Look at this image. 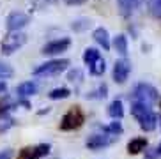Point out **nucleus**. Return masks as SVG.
Wrapping results in <instances>:
<instances>
[{
    "label": "nucleus",
    "instance_id": "6ab92c4d",
    "mask_svg": "<svg viewBox=\"0 0 161 159\" xmlns=\"http://www.w3.org/2000/svg\"><path fill=\"white\" fill-rule=\"evenodd\" d=\"M71 96V90L66 89V87H60V89H53L52 92L48 94V97L53 99V101H58V99H66Z\"/></svg>",
    "mask_w": 161,
    "mask_h": 159
},
{
    "label": "nucleus",
    "instance_id": "c85d7f7f",
    "mask_svg": "<svg viewBox=\"0 0 161 159\" xmlns=\"http://www.w3.org/2000/svg\"><path fill=\"white\" fill-rule=\"evenodd\" d=\"M4 90H5V83L2 81V83H0V92H4Z\"/></svg>",
    "mask_w": 161,
    "mask_h": 159
},
{
    "label": "nucleus",
    "instance_id": "f3484780",
    "mask_svg": "<svg viewBox=\"0 0 161 159\" xmlns=\"http://www.w3.org/2000/svg\"><path fill=\"white\" fill-rule=\"evenodd\" d=\"M89 71H90V74H94V76H101V74H103L104 71H106V62H104L103 57H99L92 66H89Z\"/></svg>",
    "mask_w": 161,
    "mask_h": 159
},
{
    "label": "nucleus",
    "instance_id": "a211bd4d",
    "mask_svg": "<svg viewBox=\"0 0 161 159\" xmlns=\"http://www.w3.org/2000/svg\"><path fill=\"white\" fill-rule=\"evenodd\" d=\"M122 124L119 120H114V122H110L108 126H104L103 127V133H106V134H112V136H119V134H122Z\"/></svg>",
    "mask_w": 161,
    "mask_h": 159
},
{
    "label": "nucleus",
    "instance_id": "423d86ee",
    "mask_svg": "<svg viewBox=\"0 0 161 159\" xmlns=\"http://www.w3.org/2000/svg\"><path fill=\"white\" fill-rule=\"evenodd\" d=\"M119 140V136H112V134H92L89 136V140H87V149L89 150H101V149H106V147L114 145L115 141Z\"/></svg>",
    "mask_w": 161,
    "mask_h": 159
},
{
    "label": "nucleus",
    "instance_id": "393cba45",
    "mask_svg": "<svg viewBox=\"0 0 161 159\" xmlns=\"http://www.w3.org/2000/svg\"><path fill=\"white\" fill-rule=\"evenodd\" d=\"M13 126H14V120H13L11 117L2 118V120H0V133H4V131H7V129H11Z\"/></svg>",
    "mask_w": 161,
    "mask_h": 159
},
{
    "label": "nucleus",
    "instance_id": "cd10ccee",
    "mask_svg": "<svg viewBox=\"0 0 161 159\" xmlns=\"http://www.w3.org/2000/svg\"><path fill=\"white\" fill-rule=\"evenodd\" d=\"M64 2L69 5H80V4H85L87 0H64Z\"/></svg>",
    "mask_w": 161,
    "mask_h": 159
},
{
    "label": "nucleus",
    "instance_id": "39448f33",
    "mask_svg": "<svg viewBox=\"0 0 161 159\" xmlns=\"http://www.w3.org/2000/svg\"><path fill=\"white\" fill-rule=\"evenodd\" d=\"M69 67V60L67 58H55V60L44 62L41 66H37L34 69V76H53L60 74Z\"/></svg>",
    "mask_w": 161,
    "mask_h": 159
},
{
    "label": "nucleus",
    "instance_id": "4468645a",
    "mask_svg": "<svg viewBox=\"0 0 161 159\" xmlns=\"http://www.w3.org/2000/svg\"><path fill=\"white\" fill-rule=\"evenodd\" d=\"M145 149H147V140L145 138H133V140L128 143V152L133 154V156L143 152Z\"/></svg>",
    "mask_w": 161,
    "mask_h": 159
},
{
    "label": "nucleus",
    "instance_id": "9d476101",
    "mask_svg": "<svg viewBox=\"0 0 161 159\" xmlns=\"http://www.w3.org/2000/svg\"><path fill=\"white\" fill-rule=\"evenodd\" d=\"M92 37H94V41L97 42V44H99V46L103 48V50H106V52H108L110 48H112V42H110L108 30H106L104 27H97V28H96L94 32H92Z\"/></svg>",
    "mask_w": 161,
    "mask_h": 159
},
{
    "label": "nucleus",
    "instance_id": "1a4fd4ad",
    "mask_svg": "<svg viewBox=\"0 0 161 159\" xmlns=\"http://www.w3.org/2000/svg\"><path fill=\"white\" fill-rule=\"evenodd\" d=\"M129 73H131V64H129V60L120 58V60H117L114 64V73L112 74H114V80L117 83H126Z\"/></svg>",
    "mask_w": 161,
    "mask_h": 159
},
{
    "label": "nucleus",
    "instance_id": "f8f14e48",
    "mask_svg": "<svg viewBox=\"0 0 161 159\" xmlns=\"http://www.w3.org/2000/svg\"><path fill=\"white\" fill-rule=\"evenodd\" d=\"M37 92V83L36 81H23V83L18 85V89H16V94H18L19 97H30L34 94Z\"/></svg>",
    "mask_w": 161,
    "mask_h": 159
},
{
    "label": "nucleus",
    "instance_id": "dca6fc26",
    "mask_svg": "<svg viewBox=\"0 0 161 159\" xmlns=\"http://www.w3.org/2000/svg\"><path fill=\"white\" fill-rule=\"evenodd\" d=\"M99 57H101L99 50H96V48H87L85 52H83V62H85V66H92Z\"/></svg>",
    "mask_w": 161,
    "mask_h": 159
},
{
    "label": "nucleus",
    "instance_id": "412c9836",
    "mask_svg": "<svg viewBox=\"0 0 161 159\" xmlns=\"http://www.w3.org/2000/svg\"><path fill=\"white\" fill-rule=\"evenodd\" d=\"M13 76H14V69H13L7 62H4L0 58V78L7 80V78H13Z\"/></svg>",
    "mask_w": 161,
    "mask_h": 159
},
{
    "label": "nucleus",
    "instance_id": "c756f323",
    "mask_svg": "<svg viewBox=\"0 0 161 159\" xmlns=\"http://www.w3.org/2000/svg\"><path fill=\"white\" fill-rule=\"evenodd\" d=\"M158 154H161V143H159V147H158V150H156Z\"/></svg>",
    "mask_w": 161,
    "mask_h": 159
},
{
    "label": "nucleus",
    "instance_id": "a878e982",
    "mask_svg": "<svg viewBox=\"0 0 161 159\" xmlns=\"http://www.w3.org/2000/svg\"><path fill=\"white\" fill-rule=\"evenodd\" d=\"M81 78H83V73L80 69H75V71H69L67 73V80L69 81H80Z\"/></svg>",
    "mask_w": 161,
    "mask_h": 159
},
{
    "label": "nucleus",
    "instance_id": "2eb2a0df",
    "mask_svg": "<svg viewBox=\"0 0 161 159\" xmlns=\"http://www.w3.org/2000/svg\"><path fill=\"white\" fill-rule=\"evenodd\" d=\"M112 46H114V50L117 53H120V55H126L128 53V37L124 36V34H119V36H115L114 37V42H112Z\"/></svg>",
    "mask_w": 161,
    "mask_h": 159
},
{
    "label": "nucleus",
    "instance_id": "0eeeda50",
    "mask_svg": "<svg viewBox=\"0 0 161 159\" xmlns=\"http://www.w3.org/2000/svg\"><path fill=\"white\" fill-rule=\"evenodd\" d=\"M71 46V39L69 37H60V39H55V41H50L46 42L43 46V50H41V53L43 55H60V53H64L67 50V48Z\"/></svg>",
    "mask_w": 161,
    "mask_h": 159
},
{
    "label": "nucleus",
    "instance_id": "4be33fe9",
    "mask_svg": "<svg viewBox=\"0 0 161 159\" xmlns=\"http://www.w3.org/2000/svg\"><path fill=\"white\" fill-rule=\"evenodd\" d=\"M18 159H37L36 157V152H34V147H25V149L19 150Z\"/></svg>",
    "mask_w": 161,
    "mask_h": 159
},
{
    "label": "nucleus",
    "instance_id": "bb28decb",
    "mask_svg": "<svg viewBox=\"0 0 161 159\" xmlns=\"http://www.w3.org/2000/svg\"><path fill=\"white\" fill-rule=\"evenodd\" d=\"M0 159H13V150L11 149L0 150Z\"/></svg>",
    "mask_w": 161,
    "mask_h": 159
},
{
    "label": "nucleus",
    "instance_id": "aec40b11",
    "mask_svg": "<svg viewBox=\"0 0 161 159\" xmlns=\"http://www.w3.org/2000/svg\"><path fill=\"white\" fill-rule=\"evenodd\" d=\"M106 96H108V87L103 83V85H99L94 92L87 94V99H104Z\"/></svg>",
    "mask_w": 161,
    "mask_h": 159
},
{
    "label": "nucleus",
    "instance_id": "9b49d317",
    "mask_svg": "<svg viewBox=\"0 0 161 159\" xmlns=\"http://www.w3.org/2000/svg\"><path fill=\"white\" fill-rule=\"evenodd\" d=\"M142 0H117V5H119V11L122 16H129L133 14L135 11L140 7Z\"/></svg>",
    "mask_w": 161,
    "mask_h": 159
},
{
    "label": "nucleus",
    "instance_id": "b1692460",
    "mask_svg": "<svg viewBox=\"0 0 161 159\" xmlns=\"http://www.w3.org/2000/svg\"><path fill=\"white\" fill-rule=\"evenodd\" d=\"M50 143H39L37 147H34V152H36V157H43V156H46L48 152H50Z\"/></svg>",
    "mask_w": 161,
    "mask_h": 159
},
{
    "label": "nucleus",
    "instance_id": "f257e3e1",
    "mask_svg": "<svg viewBox=\"0 0 161 159\" xmlns=\"http://www.w3.org/2000/svg\"><path fill=\"white\" fill-rule=\"evenodd\" d=\"M131 113L143 131H154L156 129L158 117L156 113L152 112L151 106H145V104H140V103H131Z\"/></svg>",
    "mask_w": 161,
    "mask_h": 159
},
{
    "label": "nucleus",
    "instance_id": "ddd939ff",
    "mask_svg": "<svg viewBox=\"0 0 161 159\" xmlns=\"http://www.w3.org/2000/svg\"><path fill=\"white\" fill-rule=\"evenodd\" d=\"M108 115L114 120H120V118L124 117V104L120 99H115V101H112L108 106Z\"/></svg>",
    "mask_w": 161,
    "mask_h": 159
},
{
    "label": "nucleus",
    "instance_id": "5701e85b",
    "mask_svg": "<svg viewBox=\"0 0 161 159\" xmlns=\"http://www.w3.org/2000/svg\"><path fill=\"white\" fill-rule=\"evenodd\" d=\"M149 9L156 18H161V0H149Z\"/></svg>",
    "mask_w": 161,
    "mask_h": 159
},
{
    "label": "nucleus",
    "instance_id": "7ed1b4c3",
    "mask_svg": "<svg viewBox=\"0 0 161 159\" xmlns=\"http://www.w3.org/2000/svg\"><path fill=\"white\" fill-rule=\"evenodd\" d=\"M25 42H27V34H23L21 30H16V32H9L2 39L0 48H2L4 55H13L21 46H25Z\"/></svg>",
    "mask_w": 161,
    "mask_h": 159
},
{
    "label": "nucleus",
    "instance_id": "7c9ffc66",
    "mask_svg": "<svg viewBox=\"0 0 161 159\" xmlns=\"http://www.w3.org/2000/svg\"><path fill=\"white\" fill-rule=\"evenodd\" d=\"M159 106H161V99H159Z\"/></svg>",
    "mask_w": 161,
    "mask_h": 159
},
{
    "label": "nucleus",
    "instance_id": "f03ea898",
    "mask_svg": "<svg viewBox=\"0 0 161 159\" xmlns=\"http://www.w3.org/2000/svg\"><path fill=\"white\" fill-rule=\"evenodd\" d=\"M159 94L158 90L149 83H138L133 90V103H140L145 106H152L154 103H158Z\"/></svg>",
    "mask_w": 161,
    "mask_h": 159
},
{
    "label": "nucleus",
    "instance_id": "6e6552de",
    "mask_svg": "<svg viewBox=\"0 0 161 159\" xmlns=\"http://www.w3.org/2000/svg\"><path fill=\"white\" fill-rule=\"evenodd\" d=\"M30 23V16L29 14L21 13V11H14L7 16V30L9 32H16V30H21L23 27Z\"/></svg>",
    "mask_w": 161,
    "mask_h": 159
},
{
    "label": "nucleus",
    "instance_id": "20e7f679",
    "mask_svg": "<svg viewBox=\"0 0 161 159\" xmlns=\"http://www.w3.org/2000/svg\"><path fill=\"white\" fill-rule=\"evenodd\" d=\"M85 122V115L80 110V106H73L69 112L60 118V129L62 131H75L80 129Z\"/></svg>",
    "mask_w": 161,
    "mask_h": 159
}]
</instances>
